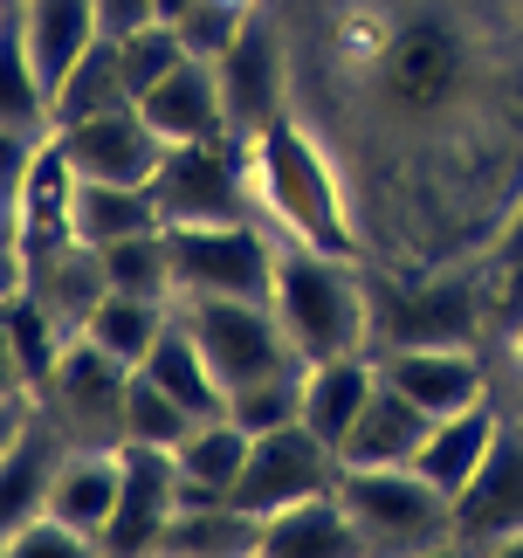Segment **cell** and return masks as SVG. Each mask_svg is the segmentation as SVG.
<instances>
[{"mask_svg":"<svg viewBox=\"0 0 523 558\" xmlns=\"http://www.w3.org/2000/svg\"><path fill=\"white\" fill-rule=\"evenodd\" d=\"M358 62V124L373 138L441 145L483 118L489 90V35L469 14L421 0L400 21H365V41H344Z\"/></svg>","mask_w":523,"mask_h":558,"instance_id":"cell-1","label":"cell"},{"mask_svg":"<svg viewBox=\"0 0 523 558\" xmlns=\"http://www.w3.org/2000/svg\"><path fill=\"white\" fill-rule=\"evenodd\" d=\"M242 153H248V180H255V207H269V221L296 248L338 255V263H365V234L352 221V193H344L338 153L317 138L311 118L282 111Z\"/></svg>","mask_w":523,"mask_h":558,"instance_id":"cell-2","label":"cell"},{"mask_svg":"<svg viewBox=\"0 0 523 558\" xmlns=\"http://www.w3.org/2000/svg\"><path fill=\"white\" fill-rule=\"evenodd\" d=\"M276 317L282 338L303 366H324V359H352L373 352V296H365V263H338V255L296 248L282 242L276 255Z\"/></svg>","mask_w":523,"mask_h":558,"instance_id":"cell-3","label":"cell"},{"mask_svg":"<svg viewBox=\"0 0 523 558\" xmlns=\"http://www.w3.org/2000/svg\"><path fill=\"white\" fill-rule=\"evenodd\" d=\"M365 296H373V352L386 345H475L489 325V263H441L421 276L400 269H365Z\"/></svg>","mask_w":523,"mask_h":558,"instance_id":"cell-4","label":"cell"},{"mask_svg":"<svg viewBox=\"0 0 523 558\" xmlns=\"http://www.w3.org/2000/svg\"><path fill=\"white\" fill-rule=\"evenodd\" d=\"M338 497L365 538V558L454 551V504L421 469H338Z\"/></svg>","mask_w":523,"mask_h":558,"instance_id":"cell-5","label":"cell"},{"mask_svg":"<svg viewBox=\"0 0 523 558\" xmlns=\"http://www.w3.org/2000/svg\"><path fill=\"white\" fill-rule=\"evenodd\" d=\"M159 228H200V221H255V180L248 153L234 138H186L166 145L159 173L145 180Z\"/></svg>","mask_w":523,"mask_h":558,"instance_id":"cell-6","label":"cell"},{"mask_svg":"<svg viewBox=\"0 0 523 558\" xmlns=\"http://www.w3.org/2000/svg\"><path fill=\"white\" fill-rule=\"evenodd\" d=\"M214 83H221V111H228V138L234 145H255L282 111H296L290 90H296V62H290V41H282V21L262 8L242 35L214 56Z\"/></svg>","mask_w":523,"mask_h":558,"instance_id":"cell-7","label":"cell"},{"mask_svg":"<svg viewBox=\"0 0 523 558\" xmlns=\"http://www.w3.org/2000/svg\"><path fill=\"white\" fill-rule=\"evenodd\" d=\"M172 248V283L180 296H276V255L255 221H200V228H166Z\"/></svg>","mask_w":523,"mask_h":558,"instance_id":"cell-8","label":"cell"},{"mask_svg":"<svg viewBox=\"0 0 523 558\" xmlns=\"http://www.w3.org/2000/svg\"><path fill=\"white\" fill-rule=\"evenodd\" d=\"M180 317L200 338V352H207V366L221 386L303 366L290 352V338H282V317H276L269 296H180Z\"/></svg>","mask_w":523,"mask_h":558,"instance_id":"cell-9","label":"cell"},{"mask_svg":"<svg viewBox=\"0 0 523 558\" xmlns=\"http://www.w3.org/2000/svg\"><path fill=\"white\" fill-rule=\"evenodd\" d=\"M131 373L124 359H111L90 331H70V345L56 359V379L41 407L56 414V427L70 441H97V448H124V393H131Z\"/></svg>","mask_w":523,"mask_h":558,"instance_id":"cell-10","label":"cell"},{"mask_svg":"<svg viewBox=\"0 0 523 558\" xmlns=\"http://www.w3.org/2000/svg\"><path fill=\"white\" fill-rule=\"evenodd\" d=\"M338 448L317 441L311 427H269V435L248 441V462H242V483H234L228 504H242L248 518H276V510H290L303 497H317V489H338Z\"/></svg>","mask_w":523,"mask_h":558,"instance_id":"cell-11","label":"cell"},{"mask_svg":"<svg viewBox=\"0 0 523 558\" xmlns=\"http://www.w3.org/2000/svg\"><path fill=\"white\" fill-rule=\"evenodd\" d=\"M118 456H124V489H118V510H111V524H104L97 551H111V558L159 551V531L172 524V510L186 504L180 462H172V448H151V441H124Z\"/></svg>","mask_w":523,"mask_h":558,"instance_id":"cell-12","label":"cell"},{"mask_svg":"<svg viewBox=\"0 0 523 558\" xmlns=\"http://www.w3.org/2000/svg\"><path fill=\"white\" fill-rule=\"evenodd\" d=\"M523 531V421L503 414L489 462L475 469V483L454 497V551H496Z\"/></svg>","mask_w":523,"mask_h":558,"instance_id":"cell-13","label":"cell"},{"mask_svg":"<svg viewBox=\"0 0 523 558\" xmlns=\"http://www.w3.org/2000/svg\"><path fill=\"white\" fill-rule=\"evenodd\" d=\"M56 145L70 153L76 180H118V186H145L166 159V138L145 124L138 104H118V111L56 124Z\"/></svg>","mask_w":523,"mask_h":558,"instance_id":"cell-14","label":"cell"},{"mask_svg":"<svg viewBox=\"0 0 523 558\" xmlns=\"http://www.w3.org/2000/svg\"><path fill=\"white\" fill-rule=\"evenodd\" d=\"M373 366H379L386 386H400L413 407H427L434 421L489 400V373H483V359H475V345H386V352H373Z\"/></svg>","mask_w":523,"mask_h":558,"instance_id":"cell-15","label":"cell"},{"mask_svg":"<svg viewBox=\"0 0 523 558\" xmlns=\"http://www.w3.org/2000/svg\"><path fill=\"white\" fill-rule=\"evenodd\" d=\"M118 489H124V456L118 448H97V441H62L56 456V476H49V518H62L83 538H104L118 510Z\"/></svg>","mask_w":523,"mask_h":558,"instance_id":"cell-16","label":"cell"},{"mask_svg":"<svg viewBox=\"0 0 523 558\" xmlns=\"http://www.w3.org/2000/svg\"><path fill=\"white\" fill-rule=\"evenodd\" d=\"M70 201H76V166L70 153L56 145V132L35 145L28 159V180H21V207H14V255L35 263V255H56L70 234Z\"/></svg>","mask_w":523,"mask_h":558,"instance_id":"cell-17","label":"cell"},{"mask_svg":"<svg viewBox=\"0 0 523 558\" xmlns=\"http://www.w3.org/2000/svg\"><path fill=\"white\" fill-rule=\"evenodd\" d=\"M145 124L159 132L166 145H186V138H228V111H221V83H214V62L207 56H186L180 70H166L151 90L138 97Z\"/></svg>","mask_w":523,"mask_h":558,"instance_id":"cell-18","label":"cell"},{"mask_svg":"<svg viewBox=\"0 0 523 558\" xmlns=\"http://www.w3.org/2000/svg\"><path fill=\"white\" fill-rule=\"evenodd\" d=\"M434 414L427 407H413L400 386H373V400H365V414L352 421V435L338 441V462L344 469H413V456H421Z\"/></svg>","mask_w":523,"mask_h":558,"instance_id":"cell-19","label":"cell"},{"mask_svg":"<svg viewBox=\"0 0 523 558\" xmlns=\"http://www.w3.org/2000/svg\"><path fill=\"white\" fill-rule=\"evenodd\" d=\"M496 427H503V407H496V400H475V407H462V414H441V421L427 427V441H421V456H413V469H421V476L454 504V497L475 483V469L489 462Z\"/></svg>","mask_w":523,"mask_h":558,"instance_id":"cell-20","label":"cell"},{"mask_svg":"<svg viewBox=\"0 0 523 558\" xmlns=\"http://www.w3.org/2000/svg\"><path fill=\"white\" fill-rule=\"evenodd\" d=\"M255 558H365V538L352 524L338 489H317L276 518H262V551Z\"/></svg>","mask_w":523,"mask_h":558,"instance_id":"cell-21","label":"cell"},{"mask_svg":"<svg viewBox=\"0 0 523 558\" xmlns=\"http://www.w3.org/2000/svg\"><path fill=\"white\" fill-rule=\"evenodd\" d=\"M62 427L49 407H35V421L21 427V441L0 456V538H14L28 518L49 510V476H56V456H62Z\"/></svg>","mask_w":523,"mask_h":558,"instance_id":"cell-22","label":"cell"},{"mask_svg":"<svg viewBox=\"0 0 523 558\" xmlns=\"http://www.w3.org/2000/svg\"><path fill=\"white\" fill-rule=\"evenodd\" d=\"M14 28L28 41L35 76L49 83V97H56V83L76 70V56L104 35L97 28V0H14Z\"/></svg>","mask_w":523,"mask_h":558,"instance_id":"cell-23","label":"cell"},{"mask_svg":"<svg viewBox=\"0 0 523 558\" xmlns=\"http://www.w3.org/2000/svg\"><path fill=\"white\" fill-rule=\"evenodd\" d=\"M248 427H234L228 414L214 421H193L180 448H172V462H180V489L186 504H228L234 483H242V462H248Z\"/></svg>","mask_w":523,"mask_h":558,"instance_id":"cell-24","label":"cell"},{"mask_svg":"<svg viewBox=\"0 0 523 558\" xmlns=\"http://www.w3.org/2000/svg\"><path fill=\"white\" fill-rule=\"evenodd\" d=\"M379 386V366L373 352H352V359H324V366H303V427H311L317 441H344L352 435V421L365 414V400H373Z\"/></svg>","mask_w":523,"mask_h":558,"instance_id":"cell-25","label":"cell"},{"mask_svg":"<svg viewBox=\"0 0 523 558\" xmlns=\"http://www.w3.org/2000/svg\"><path fill=\"white\" fill-rule=\"evenodd\" d=\"M255 551H262V518H248L242 504H180L151 558H255Z\"/></svg>","mask_w":523,"mask_h":558,"instance_id":"cell-26","label":"cell"},{"mask_svg":"<svg viewBox=\"0 0 523 558\" xmlns=\"http://www.w3.org/2000/svg\"><path fill=\"white\" fill-rule=\"evenodd\" d=\"M138 373H145V379H159L166 393L180 400V407H193L200 421H214V414L228 407V386L214 379L207 352H200V338L186 331V317H180V311H172V325L159 331V345L145 352V366H138Z\"/></svg>","mask_w":523,"mask_h":558,"instance_id":"cell-27","label":"cell"},{"mask_svg":"<svg viewBox=\"0 0 523 558\" xmlns=\"http://www.w3.org/2000/svg\"><path fill=\"white\" fill-rule=\"evenodd\" d=\"M159 228V207H151V186H118V180H76L70 201V234L83 248H111L124 234Z\"/></svg>","mask_w":523,"mask_h":558,"instance_id":"cell-28","label":"cell"},{"mask_svg":"<svg viewBox=\"0 0 523 558\" xmlns=\"http://www.w3.org/2000/svg\"><path fill=\"white\" fill-rule=\"evenodd\" d=\"M0 325H8V345H14V359H21V379H28V393L41 400V393H49V379H56L62 345H70L62 317L41 304L35 283H14L8 296H0Z\"/></svg>","mask_w":523,"mask_h":558,"instance_id":"cell-29","label":"cell"},{"mask_svg":"<svg viewBox=\"0 0 523 558\" xmlns=\"http://www.w3.org/2000/svg\"><path fill=\"white\" fill-rule=\"evenodd\" d=\"M131 104V83H124V56L111 35H97L90 49L76 56V70L56 83L49 97V124H76V118H97V111H118Z\"/></svg>","mask_w":523,"mask_h":558,"instance_id":"cell-30","label":"cell"},{"mask_svg":"<svg viewBox=\"0 0 523 558\" xmlns=\"http://www.w3.org/2000/svg\"><path fill=\"white\" fill-rule=\"evenodd\" d=\"M172 296H131V290H104V304L90 311V331L111 359H124V366H145V352L159 345V331L172 325Z\"/></svg>","mask_w":523,"mask_h":558,"instance_id":"cell-31","label":"cell"},{"mask_svg":"<svg viewBox=\"0 0 523 558\" xmlns=\"http://www.w3.org/2000/svg\"><path fill=\"white\" fill-rule=\"evenodd\" d=\"M0 124H8V132H28V138L56 132L49 124V83L35 76V56L14 28V8H0Z\"/></svg>","mask_w":523,"mask_h":558,"instance_id":"cell-32","label":"cell"},{"mask_svg":"<svg viewBox=\"0 0 523 558\" xmlns=\"http://www.w3.org/2000/svg\"><path fill=\"white\" fill-rule=\"evenodd\" d=\"M104 263V283L131 290V296H172L180 304V283H172V248H166V228H145V234H124V242L97 248Z\"/></svg>","mask_w":523,"mask_h":558,"instance_id":"cell-33","label":"cell"},{"mask_svg":"<svg viewBox=\"0 0 523 558\" xmlns=\"http://www.w3.org/2000/svg\"><path fill=\"white\" fill-rule=\"evenodd\" d=\"M221 414L248 435H269V427H296L303 421V366H282V373H262L228 386V407Z\"/></svg>","mask_w":523,"mask_h":558,"instance_id":"cell-34","label":"cell"},{"mask_svg":"<svg viewBox=\"0 0 523 558\" xmlns=\"http://www.w3.org/2000/svg\"><path fill=\"white\" fill-rule=\"evenodd\" d=\"M200 421L193 407H180L159 379L131 373V393H124V441H151V448H180V435Z\"/></svg>","mask_w":523,"mask_h":558,"instance_id":"cell-35","label":"cell"},{"mask_svg":"<svg viewBox=\"0 0 523 558\" xmlns=\"http://www.w3.org/2000/svg\"><path fill=\"white\" fill-rule=\"evenodd\" d=\"M118 56H124V83H131V104H138L151 83H159L166 70H180V62L193 56L186 41H180V28H172V21H145L138 35H124L118 41Z\"/></svg>","mask_w":523,"mask_h":558,"instance_id":"cell-36","label":"cell"},{"mask_svg":"<svg viewBox=\"0 0 523 558\" xmlns=\"http://www.w3.org/2000/svg\"><path fill=\"white\" fill-rule=\"evenodd\" d=\"M255 14H262V0H193V8L172 21V28H180V41H186L193 56H207V62H214L234 35L248 28Z\"/></svg>","mask_w":523,"mask_h":558,"instance_id":"cell-37","label":"cell"},{"mask_svg":"<svg viewBox=\"0 0 523 558\" xmlns=\"http://www.w3.org/2000/svg\"><path fill=\"white\" fill-rule=\"evenodd\" d=\"M83 551H97V545L83 538V531H70L62 518H49V510L28 518L14 538H0V558H83Z\"/></svg>","mask_w":523,"mask_h":558,"instance_id":"cell-38","label":"cell"},{"mask_svg":"<svg viewBox=\"0 0 523 558\" xmlns=\"http://www.w3.org/2000/svg\"><path fill=\"white\" fill-rule=\"evenodd\" d=\"M483 263H489V276H523V193L503 207V221H496L489 248H483Z\"/></svg>","mask_w":523,"mask_h":558,"instance_id":"cell-39","label":"cell"},{"mask_svg":"<svg viewBox=\"0 0 523 558\" xmlns=\"http://www.w3.org/2000/svg\"><path fill=\"white\" fill-rule=\"evenodd\" d=\"M145 21H159V8H151V0H97V28L111 35V41L138 35Z\"/></svg>","mask_w":523,"mask_h":558,"instance_id":"cell-40","label":"cell"},{"mask_svg":"<svg viewBox=\"0 0 523 558\" xmlns=\"http://www.w3.org/2000/svg\"><path fill=\"white\" fill-rule=\"evenodd\" d=\"M35 393H0V456H8V448L21 441V427H28L35 421Z\"/></svg>","mask_w":523,"mask_h":558,"instance_id":"cell-41","label":"cell"},{"mask_svg":"<svg viewBox=\"0 0 523 558\" xmlns=\"http://www.w3.org/2000/svg\"><path fill=\"white\" fill-rule=\"evenodd\" d=\"M0 393H28V379H21V359L8 345V325H0Z\"/></svg>","mask_w":523,"mask_h":558,"instance_id":"cell-42","label":"cell"},{"mask_svg":"<svg viewBox=\"0 0 523 558\" xmlns=\"http://www.w3.org/2000/svg\"><path fill=\"white\" fill-rule=\"evenodd\" d=\"M21 283V255H14V242H0V296H8Z\"/></svg>","mask_w":523,"mask_h":558,"instance_id":"cell-43","label":"cell"},{"mask_svg":"<svg viewBox=\"0 0 523 558\" xmlns=\"http://www.w3.org/2000/svg\"><path fill=\"white\" fill-rule=\"evenodd\" d=\"M151 8H159V21H180V14L193 8V0H151Z\"/></svg>","mask_w":523,"mask_h":558,"instance_id":"cell-44","label":"cell"},{"mask_svg":"<svg viewBox=\"0 0 523 558\" xmlns=\"http://www.w3.org/2000/svg\"><path fill=\"white\" fill-rule=\"evenodd\" d=\"M510 14H516V35H523V0H510Z\"/></svg>","mask_w":523,"mask_h":558,"instance_id":"cell-45","label":"cell"},{"mask_svg":"<svg viewBox=\"0 0 523 558\" xmlns=\"http://www.w3.org/2000/svg\"><path fill=\"white\" fill-rule=\"evenodd\" d=\"M516 359H523V325H516Z\"/></svg>","mask_w":523,"mask_h":558,"instance_id":"cell-46","label":"cell"},{"mask_svg":"<svg viewBox=\"0 0 523 558\" xmlns=\"http://www.w3.org/2000/svg\"><path fill=\"white\" fill-rule=\"evenodd\" d=\"M0 8H14V0H0Z\"/></svg>","mask_w":523,"mask_h":558,"instance_id":"cell-47","label":"cell"}]
</instances>
